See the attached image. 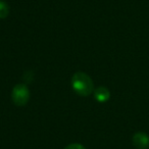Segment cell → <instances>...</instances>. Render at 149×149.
<instances>
[{
	"label": "cell",
	"mask_w": 149,
	"mask_h": 149,
	"mask_svg": "<svg viewBox=\"0 0 149 149\" xmlns=\"http://www.w3.org/2000/svg\"><path fill=\"white\" fill-rule=\"evenodd\" d=\"M72 87L80 96H88L94 92V83L91 77L84 72H77L72 78Z\"/></svg>",
	"instance_id": "cell-1"
},
{
	"label": "cell",
	"mask_w": 149,
	"mask_h": 149,
	"mask_svg": "<svg viewBox=\"0 0 149 149\" xmlns=\"http://www.w3.org/2000/svg\"><path fill=\"white\" fill-rule=\"evenodd\" d=\"M11 99L17 106H24L30 99V90L25 84H17L11 92Z\"/></svg>",
	"instance_id": "cell-2"
},
{
	"label": "cell",
	"mask_w": 149,
	"mask_h": 149,
	"mask_svg": "<svg viewBox=\"0 0 149 149\" xmlns=\"http://www.w3.org/2000/svg\"><path fill=\"white\" fill-rule=\"evenodd\" d=\"M133 145L137 149H147L149 147V136L143 132H137L133 136Z\"/></svg>",
	"instance_id": "cell-3"
},
{
	"label": "cell",
	"mask_w": 149,
	"mask_h": 149,
	"mask_svg": "<svg viewBox=\"0 0 149 149\" xmlns=\"http://www.w3.org/2000/svg\"><path fill=\"white\" fill-rule=\"evenodd\" d=\"M94 97L98 102H106L109 100L110 98V92L108 90V88L104 87V86H100V87L96 88L94 90Z\"/></svg>",
	"instance_id": "cell-4"
},
{
	"label": "cell",
	"mask_w": 149,
	"mask_h": 149,
	"mask_svg": "<svg viewBox=\"0 0 149 149\" xmlns=\"http://www.w3.org/2000/svg\"><path fill=\"white\" fill-rule=\"evenodd\" d=\"M9 13V6L3 0H0V19H5Z\"/></svg>",
	"instance_id": "cell-5"
},
{
	"label": "cell",
	"mask_w": 149,
	"mask_h": 149,
	"mask_svg": "<svg viewBox=\"0 0 149 149\" xmlns=\"http://www.w3.org/2000/svg\"><path fill=\"white\" fill-rule=\"evenodd\" d=\"M64 149H86V147L80 143H72V144L68 145Z\"/></svg>",
	"instance_id": "cell-6"
}]
</instances>
